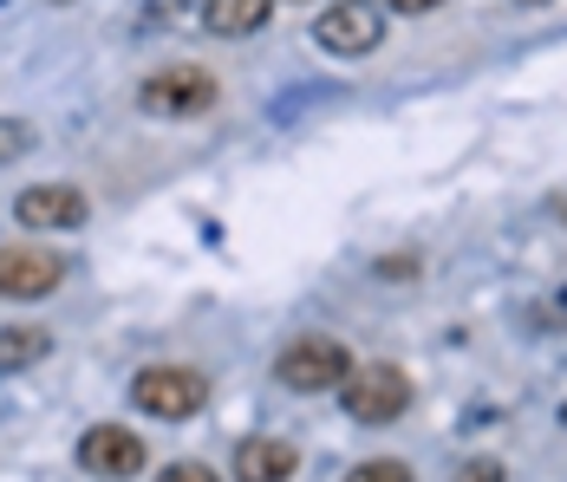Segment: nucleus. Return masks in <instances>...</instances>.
Wrapping results in <instances>:
<instances>
[{
	"label": "nucleus",
	"mask_w": 567,
	"mask_h": 482,
	"mask_svg": "<svg viewBox=\"0 0 567 482\" xmlns=\"http://www.w3.org/2000/svg\"><path fill=\"white\" fill-rule=\"evenodd\" d=\"M216 99H223V85H216V72H209V65H164V72H151V79L137 85L144 117H164V124L209 117Z\"/></svg>",
	"instance_id": "f257e3e1"
},
{
	"label": "nucleus",
	"mask_w": 567,
	"mask_h": 482,
	"mask_svg": "<svg viewBox=\"0 0 567 482\" xmlns=\"http://www.w3.org/2000/svg\"><path fill=\"white\" fill-rule=\"evenodd\" d=\"M515 7H548V0H515Z\"/></svg>",
	"instance_id": "aec40b11"
},
{
	"label": "nucleus",
	"mask_w": 567,
	"mask_h": 482,
	"mask_svg": "<svg viewBox=\"0 0 567 482\" xmlns=\"http://www.w3.org/2000/svg\"><path fill=\"white\" fill-rule=\"evenodd\" d=\"M144 20L151 27H203V0H144Z\"/></svg>",
	"instance_id": "f8f14e48"
},
{
	"label": "nucleus",
	"mask_w": 567,
	"mask_h": 482,
	"mask_svg": "<svg viewBox=\"0 0 567 482\" xmlns=\"http://www.w3.org/2000/svg\"><path fill=\"white\" fill-rule=\"evenodd\" d=\"M40 359H53V326H0V378L27 372V366H40Z\"/></svg>",
	"instance_id": "9b49d317"
},
{
	"label": "nucleus",
	"mask_w": 567,
	"mask_h": 482,
	"mask_svg": "<svg viewBox=\"0 0 567 482\" xmlns=\"http://www.w3.org/2000/svg\"><path fill=\"white\" fill-rule=\"evenodd\" d=\"M275 20V0H203V27L223 40H248Z\"/></svg>",
	"instance_id": "9d476101"
},
{
	"label": "nucleus",
	"mask_w": 567,
	"mask_h": 482,
	"mask_svg": "<svg viewBox=\"0 0 567 482\" xmlns=\"http://www.w3.org/2000/svg\"><path fill=\"white\" fill-rule=\"evenodd\" d=\"M346 482H417L411 476V463H398V457H365V463H352Z\"/></svg>",
	"instance_id": "ddd939ff"
},
{
	"label": "nucleus",
	"mask_w": 567,
	"mask_h": 482,
	"mask_svg": "<svg viewBox=\"0 0 567 482\" xmlns=\"http://www.w3.org/2000/svg\"><path fill=\"white\" fill-rule=\"evenodd\" d=\"M379 40H385L379 0H333L327 13H313V47L333 59H365L379 53Z\"/></svg>",
	"instance_id": "39448f33"
},
{
	"label": "nucleus",
	"mask_w": 567,
	"mask_h": 482,
	"mask_svg": "<svg viewBox=\"0 0 567 482\" xmlns=\"http://www.w3.org/2000/svg\"><path fill=\"white\" fill-rule=\"evenodd\" d=\"M437 7H451V0H379L385 20H392V13H437Z\"/></svg>",
	"instance_id": "f3484780"
},
{
	"label": "nucleus",
	"mask_w": 567,
	"mask_h": 482,
	"mask_svg": "<svg viewBox=\"0 0 567 482\" xmlns=\"http://www.w3.org/2000/svg\"><path fill=\"white\" fill-rule=\"evenodd\" d=\"M561 424H567V404H561Z\"/></svg>",
	"instance_id": "412c9836"
},
{
	"label": "nucleus",
	"mask_w": 567,
	"mask_h": 482,
	"mask_svg": "<svg viewBox=\"0 0 567 482\" xmlns=\"http://www.w3.org/2000/svg\"><path fill=\"white\" fill-rule=\"evenodd\" d=\"M555 215H561V228H567V189H561V196H555Z\"/></svg>",
	"instance_id": "6ab92c4d"
},
{
	"label": "nucleus",
	"mask_w": 567,
	"mask_h": 482,
	"mask_svg": "<svg viewBox=\"0 0 567 482\" xmlns=\"http://www.w3.org/2000/svg\"><path fill=\"white\" fill-rule=\"evenodd\" d=\"M275 378H281L293 398H320V391H340L352 378V352L327 332H307V339H287L281 359H275Z\"/></svg>",
	"instance_id": "f03ea898"
},
{
	"label": "nucleus",
	"mask_w": 567,
	"mask_h": 482,
	"mask_svg": "<svg viewBox=\"0 0 567 482\" xmlns=\"http://www.w3.org/2000/svg\"><path fill=\"white\" fill-rule=\"evenodd\" d=\"M157 482H223V476H216L209 463H189V457H183V463H164V470H157Z\"/></svg>",
	"instance_id": "dca6fc26"
},
{
	"label": "nucleus",
	"mask_w": 567,
	"mask_h": 482,
	"mask_svg": "<svg viewBox=\"0 0 567 482\" xmlns=\"http://www.w3.org/2000/svg\"><path fill=\"white\" fill-rule=\"evenodd\" d=\"M27 151H33V124H27V117H0V170L20 163Z\"/></svg>",
	"instance_id": "4468645a"
},
{
	"label": "nucleus",
	"mask_w": 567,
	"mask_h": 482,
	"mask_svg": "<svg viewBox=\"0 0 567 482\" xmlns=\"http://www.w3.org/2000/svg\"><path fill=\"white\" fill-rule=\"evenodd\" d=\"M85 215H92V203L72 183H33L13 196V222L33 235H72V228H85Z\"/></svg>",
	"instance_id": "6e6552de"
},
{
	"label": "nucleus",
	"mask_w": 567,
	"mask_h": 482,
	"mask_svg": "<svg viewBox=\"0 0 567 482\" xmlns=\"http://www.w3.org/2000/svg\"><path fill=\"white\" fill-rule=\"evenodd\" d=\"M411 268H417L411 255H385V261H379V280H411Z\"/></svg>",
	"instance_id": "a211bd4d"
},
{
	"label": "nucleus",
	"mask_w": 567,
	"mask_h": 482,
	"mask_svg": "<svg viewBox=\"0 0 567 482\" xmlns=\"http://www.w3.org/2000/svg\"><path fill=\"white\" fill-rule=\"evenodd\" d=\"M300 450L287 437H241L235 443V482H293Z\"/></svg>",
	"instance_id": "1a4fd4ad"
},
{
	"label": "nucleus",
	"mask_w": 567,
	"mask_h": 482,
	"mask_svg": "<svg viewBox=\"0 0 567 482\" xmlns=\"http://www.w3.org/2000/svg\"><path fill=\"white\" fill-rule=\"evenodd\" d=\"M65 287V261L40 242H7L0 248V300H47Z\"/></svg>",
	"instance_id": "0eeeda50"
},
{
	"label": "nucleus",
	"mask_w": 567,
	"mask_h": 482,
	"mask_svg": "<svg viewBox=\"0 0 567 482\" xmlns=\"http://www.w3.org/2000/svg\"><path fill=\"white\" fill-rule=\"evenodd\" d=\"M144 463H151L144 437L124 424H92L79 437V470L99 482H131V476H144Z\"/></svg>",
	"instance_id": "423d86ee"
},
{
	"label": "nucleus",
	"mask_w": 567,
	"mask_h": 482,
	"mask_svg": "<svg viewBox=\"0 0 567 482\" xmlns=\"http://www.w3.org/2000/svg\"><path fill=\"white\" fill-rule=\"evenodd\" d=\"M340 404L352 424H398L411 411V378L404 366L379 359V366H352V378L340 384Z\"/></svg>",
	"instance_id": "20e7f679"
},
{
	"label": "nucleus",
	"mask_w": 567,
	"mask_h": 482,
	"mask_svg": "<svg viewBox=\"0 0 567 482\" xmlns=\"http://www.w3.org/2000/svg\"><path fill=\"white\" fill-rule=\"evenodd\" d=\"M451 482H509V470H503L496 457H470V463H456Z\"/></svg>",
	"instance_id": "2eb2a0df"
},
{
	"label": "nucleus",
	"mask_w": 567,
	"mask_h": 482,
	"mask_svg": "<svg viewBox=\"0 0 567 482\" xmlns=\"http://www.w3.org/2000/svg\"><path fill=\"white\" fill-rule=\"evenodd\" d=\"M131 404L144 411V418H196L203 404H209V372H196V366H144V372L131 378Z\"/></svg>",
	"instance_id": "7ed1b4c3"
}]
</instances>
